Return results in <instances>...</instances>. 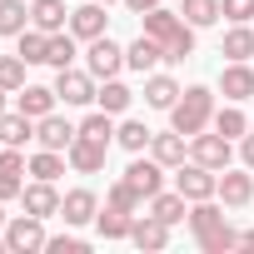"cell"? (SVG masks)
Instances as JSON below:
<instances>
[{
    "label": "cell",
    "mask_w": 254,
    "mask_h": 254,
    "mask_svg": "<svg viewBox=\"0 0 254 254\" xmlns=\"http://www.w3.org/2000/svg\"><path fill=\"white\" fill-rule=\"evenodd\" d=\"M130 100H135V90H130V85H120V80H100V95H95V105H100V110L125 115V110H130Z\"/></svg>",
    "instance_id": "30"
},
{
    "label": "cell",
    "mask_w": 254,
    "mask_h": 254,
    "mask_svg": "<svg viewBox=\"0 0 254 254\" xmlns=\"http://www.w3.org/2000/svg\"><path fill=\"white\" fill-rule=\"evenodd\" d=\"M0 90H25V60L20 55H0Z\"/></svg>",
    "instance_id": "38"
},
{
    "label": "cell",
    "mask_w": 254,
    "mask_h": 254,
    "mask_svg": "<svg viewBox=\"0 0 254 254\" xmlns=\"http://www.w3.org/2000/svg\"><path fill=\"white\" fill-rule=\"evenodd\" d=\"M30 170V160L15 150V145H0V199H20V190H25V175Z\"/></svg>",
    "instance_id": "12"
},
{
    "label": "cell",
    "mask_w": 254,
    "mask_h": 254,
    "mask_svg": "<svg viewBox=\"0 0 254 254\" xmlns=\"http://www.w3.org/2000/svg\"><path fill=\"white\" fill-rule=\"evenodd\" d=\"M130 244L145 249V254H160V249L170 244V224H165L160 214H135V224H130Z\"/></svg>",
    "instance_id": "13"
},
{
    "label": "cell",
    "mask_w": 254,
    "mask_h": 254,
    "mask_svg": "<svg viewBox=\"0 0 254 254\" xmlns=\"http://www.w3.org/2000/svg\"><path fill=\"white\" fill-rule=\"evenodd\" d=\"M150 155H155L165 170H180V165L190 160V135H180V130H165V135H155V140H150Z\"/></svg>",
    "instance_id": "18"
},
{
    "label": "cell",
    "mask_w": 254,
    "mask_h": 254,
    "mask_svg": "<svg viewBox=\"0 0 254 254\" xmlns=\"http://www.w3.org/2000/svg\"><path fill=\"white\" fill-rule=\"evenodd\" d=\"M160 5V0H125V10H130V15H145V10H155Z\"/></svg>",
    "instance_id": "42"
},
{
    "label": "cell",
    "mask_w": 254,
    "mask_h": 254,
    "mask_svg": "<svg viewBox=\"0 0 254 254\" xmlns=\"http://www.w3.org/2000/svg\"><path fill=\"white\" fill-rule=\"evenodd\" d=\"M180 15H185L194 30H204V25L219 20V0H180Z\"/></svg>",
    "instance_id": "32"
},
{
    "label": "cell",
    "mask_w": 254,
    "mask_h": 254,
    "mask_svg": "<svg viewBox=\"0 0 254 254\" xmlns=\"http://www.w3.org/2000/svg\"><path fill=\"white\" fill-rule=\"evenodd\" d=\"M15 55H20L25 65H45V55H50V35L35 30V25H25V30L15 35Z\"/></svg>",
    "instance_id": "27"
},
{
    "label": "cell",
    "mask_w": 254,
    "mask_h": 254,
    "mask_svg": "<svg viewBox=\"0 0 254 254\" xmlns=\"http://www.w3.org/2000/svg\"><path fill=\"white\" fill-rule=\"evenodd\" d=\"M5 244H10V254H40L45 244H50V234H45V219L40 214H15V219H5Z\"/></svg>",
    "instance_id": "4"
},
{
    "label": "cell",
    "mask_w": 254,
    "mask_h": 254,
    "mask_svg": "<svg viewBox=\"0 0 254 254\" xmlns=\"http://www.w3.org/2000/svg\"><path fill=\"white\" fill-rule=\"evenodd\" d=\"M239 249H254V229H244V234H239Z\"/></svg>",
    "instance_id": "43"
},
{
    "label": "cell",
    "mask_w": 254,
    "mask_h": 254,
    "mask_svg": "<svg viewBox=\"0 0 254 254\" xmlns=\"http://www.w3.org/2000/svg\"><path fill=\"white\" fill-rule=\"evenodd\" d=\"M95 214H100L95 190H70V194L60 199V219H65V224H90Z\"/></svg>",
    "instance_id": "23"
},
{
    "label": "cell",
    "mask_w": 254,
    "mask_h": 254,
    "mask_svg": "<svg viewBox=\"0 0 254 254\" xmlns=\"http://www.w3.org/2000/svg\"><path fill=\"white\" fill-rule=\"evenodd\" d=\"M219 199L224 209H244L254 199V170H219Z\"/></svg>",
    "instance_id": "15"
},
{
    "label": "cell",
    "mask_w": 254,
    "mask_h": 254,
    "mask_svg": "<svg viewBox=\"0 0 254 254\" xmlns=\"http://www.w3.org/2000/svg\"><path fill=\"white\" fill-rule=\"evenodd\" d=\"M80 135H90V140H105V145H110V140H115V115H110V110L85 115V120H80Z\"/></svg>",
    "instance_id": "36"
},
{
    "label": "cell",
    "mask_w": 254,
    "mask_h": 254,
    "mask_svg": "<svg viewBox=\"0 0 254 254\" xmlns=\"http://www.w3.org/2000/svg\"><path fill=\"white\" fill-rule=\"evenodd\" d=\"M60 190H55V180H35V185H25L20 190V204H25V214H40V219H50V214H60Z\"/></svg>",
    "instance_id": "16"
},
{
    "label": "cell",
    "mask_w": 254,
    "mask_h": 254,
    "mask_svg": "<svg viewBox=\"0 0 254 254\" xmlns=\"http://www.w3.org/2000/svg\"><path fill=\"white\" fill-rule=\"evenodd\" d=\"M45 65H55V70H65V65H75V35H65V30H55V35H50V55H45Z\"/></svg>",
    "instance_id": "37"
},
{
    "label": "cell",
    "mask_w": 254,
    "mask_h": 254,
    "mask_svg": "<svg viewBox=\"0 0 254 254\" xmlns=\"http://www.w3.org/2000/svg\"><path fill=\"white\" fill-rule=\"evenodd\" d=\"M55 85H25V90H15V110L20 115H30V120H45L50 110H55Z\"/></svg>",
    "instance_id": "21"
},
{
    "label": "cell",
    "mask_w": 254,
    "mask_h": 254,
    "mask_svg": "<svg viewBox=\"0 0 254 254\" xmlns=\"http://www.w3.org/2000/svg\"><path fill=\"white\" fill-rule=\"evenodd\" d=\"M30 25V0H0V35H20Z\"/></svg>",
    "instance_id": "31"
},
{
    "label": "cell",
    "mask_w": 254,
    "mask_h": 254,
    "mask_svg": "<svg viewBox=\"0 0 254 254\" xmlns=\"http://www.w3.org/2000/svg\"><path fill=\"white\" fill-rule=\"evenodd\" d=\"M160 60H165V45H160L155 35H140V40H130V45H125V65H130L135 75H150Z\"/></svg>",
    "instance_id": "19"
},
{
    "label": "cell",
    "mask_w": 254,
    "mask_h": 254,
    "mask_svg": "<svg viewBox=\"0 0 254 254\" xmlns=\"http://www.w3.org/2000/svg\"><path fill=\"white\" fill-rule=\"evenodd\" d=\"M190 234H194V244H199L204 254H229V249H239V234L229 229V219H224V209H219L214 199H194V204H190Z\"/></svg>",
    "instance_id": "2"
},
{
    "label": "cell",
    "mask_w": 254,
    "mask_h": 254,
    "mask_svg": "<svg viewBox=\"0 0 254 254\" xmlns=\"http://www.w3.org/2000/svg\"><path fill=\"white\" fill-rule=\"evenodd\" d=\"M80 135V125H70V120H60L55 110L45 115V120H35V140H40V150H70V140Z\"/></svg>",
    "instance_id": "17"
},
{
    "label": "cell",
    "mask_w": 254,
    "mask_h": 254,
    "mask_svg": "<svg viewBox=\"0 0 254 254\" xmlns=\"http://www.w3.org/2000/svg\"><path fill=\"white\" fill-rule=\"evenodd\" d=\"M25 140H35V120L30 115H20V110H5L0 115V145H25Z\"/></svg>",
    "instance_id": "26"
},
{
    "label": "cell",
    "mask_w": 254,
    "mask_h": 254,
    "mask_svg": "<svg viewBox=\"0 0 254 254\" xmlns=\"http://www.w3.org/2000/svg\"><path fill=\"white\" fill-rule=\"evenodd\" d=\"M30 25L45 30V35H55V30L70 25V5H65V0H30Z\"/></svg>",
    "instance_id": "22"
},
{
    "label": "cell",
    "mask_w": 254,
    "mask_h": 254,
    "mask_svg": "<svg viewBox=\"0 0 254 254\" xmlns=\"http://www.w3.org/2000/svg\"><path fill=\"white\" fill-rule=\"evenodd\" d=\"M105 204H110V209H120V214H140V204H145V199H140L130 185H125V180H115V185L105 190Z\"/></svg>",
    "instance_id": "35"
},
{
    "label": "cell",
    "mask_w": 254,
    "mask_h": 254,
    "mask_svg": "<svg viewBox=\"0 0 254 254\" xmlns=\"http://www.w3.org/2000/svg\"><path fill=\"white\" fill-rule=\"evenodd\" d=\"M175 190L194 204V199H219V170H209V165H199V160H185L180 170H175Z\"/></svg>",
    "instance_id": "5"
},
{
    "label": "cell",
    "mask_w": 254,
    "mask_h": 254,
    "mask_svg": "<svg viewBox=\"0 0 254 254\" xmlns=\"http://www.w3.org/2000/svg\"><path fill=\"white\" fill-rule=\"evenodd\" d=\"M0 204H5V199H0ZM0 229H5V209H0Z\"/></svg>",
    "instance_id": "45"
},
{
    "label": "cell",
    "mask_w": 254,
    "mask_h": 254,
    "mask_svg": "<svg viewBox=\"0 0 254 254\" xmlns=\"http://www.w3.org/2000/svg\"><path fill=\"white\" fill-rule=\"evenodd\" d=\"M219 95L234 100V105L254 100V65H249V60H229V65L219 70Z\"/></svg>",
    "instance_id": "11"
},
{
    "label": "cell",
    "mask_w": 254,
    "mask_h": 254,
    "mask_svg": "<svg viewBox=\"0 0 254 254\" xmlns=\"http://www.w3.org/2000/svg\"><path fill=\"white\" fill-rule=\"evenodd\" d=\"M140 20H145V35H155V40L165 45V60H170V65H185V60L194 55V25H190L185 15L155 5V10H145Z\"/></svg>",
    "instance_id": "1"
},
{
    "label": "cell",
    "mask_w": 254,
    "mask_h": 254,
    "mask_svg": "<svg viewBox=\"0 0 254 254\" xmlns=\"http://www.w3.org/2000/svg\"><path fill=\"white\" fill-rule=\"evenodd\" d=\"M239 160H244V170H254V130L239 140Z\"/></svg>",
    "instance_id": "41"
},
{
    "label": "cell",
    "mask_w": 254,
    "mask_h": 254,
    "mask_svg": "<svg viewBox=\"0 0 254 254\" xmlns=\"http://www.w3.org/2000/svg\"><path fill=\"white\" fill-rule=\"evenodd\" d=\"M125 185H130V190L150 204V199L165 190V165H160L155 155H135L130 165H125Z\"/></svg>",
    "instance_id": "6"
},
{
    "label": "cell",
    "mask_w": 254,
    "mask_h": 254,
    "mask_svg": "<svg viewBox=\"0 0 254 254\" xmlns=\"http://www.w3.org/2000/svg\"><path fill=\"white\" fill-rule=\"evenodd\" d=\"M95 224H100V239H130L135 214H120V209H110V204H105V214H95Z\"/></svg>",
    "instance_id": "33"
},
{
    "label": "cell",
    "mask_w": 254,
    "mask_h": 254,
    "mask_svg": "<svg viewBox=\"0 0 254 254\" xmlns=\"http://www.w3.org/2000/svg\"><path fill=\"white\" fill-rule=\"evenodd\" d=\"M150 140H155V130H150L145 120H120V125H115V145L130 150V155H145Z\"/></svg>",
    "instance_id": "24"
},
{
    "label": "cell",
    "mask_w": 254,
    "mask_h": 254,
    "mask_svg": "<svg viewBox=\"0 0 254 254\" xmlns=\"http://www.w3.org/2000/svg\"><path fill=\"white\" fill-rule=\"evenodd\" d=\"M65 165H70V160H60V150H35V155H30V175H35V180H60Z\"/></svg>",
    "instance_id": "34"
},
{
    "label": "cell",
    "mask_w": 254,
    "mask_h": 254,
    "mask_svg": "<svg viewBox=\"0 0 254 254\" xmlns=\"http://www.w3.org/2000/svg\"><path fill=\"white\" fill-rule=\"evenodd\" d=\"M105 155H110V145L105 140H90V135H75L70 150H65V160H70L75 175H100L105 170Z\"/></svg>",
    "instance_id": "10"
},
{
    "label": "cell",
    "mask_w": 254,
    "mask_h": 254,
    "mask_svg": "<svg viewBox=\"0 0 254 254\" xmlns=\"http://www.w3.org/2000/svg\"><path fill=\"white\" fill-rule=\"evenodd\" d=\"M55 95H60L65 105H95V95H100V80H95L90 70H75V65H65V70H55Z\"/></svg>",
    "instance_id": "7"
},
{
    "label": "cell",
    "mask_w": 254,
    "mask_h": 254,
    "mask_svg": "<svg viewBox=\"0 0 254 254\" xmlns=\"http://www.w3.org/2000/svg\"><path fill=\"white\" fill-rule=\"evenodd\" d=\"M105 20H110V15H105V0L75 5V10H70V35L90 45V40H100V35H105Z\"/></svg>",
    "instance_id": "14"
},
{
    "label": "cell",
    "mask_w": 254,
    "mask_h": 254,
    "mask_svg": "<svg viewBox=\"0 0 254 254\" xmlns=\"http://www.w3.org/2000/svg\"><path fill=\"white\" fill-rule=\"evenodd\" d=\"M209 125H214V90L209 85H190L175 100V110H170V130L199 135V130H209Z\"/></svg>",
    "instance_id": "3"
},
{
    "label": "cell",
    "mask_w": 254,
    "mask_h": 254,
    "mask_svg": "<svg viewBox=\"0 0 254 254\" xmlns=\"http://www.w3.org/2000/svg\"><path fill=\"white\" fill-rule=\"evenodd\" d=\"M120 65H125V45H115L110 35L90 40V50H85V70H90L95 80H115V75H120Z\"/></svg>",
    "instance_id": "9"
},
{
    "label": "cell",
    "mask_w": 254,
    "mask_h": 254,
    "mask_svg": "<svg viewBox=\"0 0 254 254\" xmlns=\"http://www.w3.org/2000/svg\"><path fill=\"white\" fill-rule=\"evenodd\" d=\"M219 55L224 60H254V30L249 25H229L224 40H219Z\"/></svg>",
    "instance_id": "28"
},
{
    "label": "cell",
    "mask_w": 254,
    "mask_h": 254,
    "mask_svg": "<svg viewBox=\"0 0 254 254\" xmlns=\"http://www.w3.org/2000/svg\"><path fill=\"white\" fill-rule=\"evenodd\" d=\"M150 214H160V219L175 229V224H185V219H190V199H185L180 190H160V194L150 199Z\"/></svg>",
    "instance_id": "25"
},
{
    "label": "cell",
    "mask_w": 254,
    "mask_h": 254,
    "mask_svg": "<svg viewBox=\"0 0 254 254\" xmlns=\"http://www.w3.org/2000/svg\"><path fill=\"white\" fill-rule=\"evenodd\" d=\"M105 5H115V0H105Z\"/></svg>",
    "instance_id": "46"
},
{
    "label": "cell",
    "mask_w": 254,
    "mask_h": 254,
    "mask_svg": "<svg viewBox=\"0 0 254 254\" xmlns=\"http://www.w3.org/2000/svg\"><path fill=\"white\" fill-rule=\"evenodd\" d=\"M5 95H10V90H0V115H5Z\"/></svg>",
    "instance_id": "44"
},
{
    "label": "cell",
    "mask_w": 254,
    "mask_h": 254,
    "mask_svg": "<svg viewBox=\"0 0 254 254\" xmlns=\"http://www.w3.org/2000/svg\"><path fill=\"white\" fill-rule=\"evenodd\" d=\"M214 130H219L224 140H244V135H249V115L229 100V105H219V110H214Z\"/></svg>",
    "instance_id": "29"
},
{
    "label": "cell",
    "mask_w": 254,
    "mask_h": 254,
    "mask_svg": "<svg viewBox=\"0 0 254 254\" xmlns=\"http://www.w3.org/2000/svg\"><path fill=\"white\" fill-rule=\"evenodd\" d=\"M45 249H50V254H85L90 244H85L80 234H50V244H45Z\"/></svg>",
    "instance_id": "40"
},
{
    "label": "cell",
    "mask_w": 254,
    "mask_h": 254,
    "mask_svg": "<svg viewBox=\"0 0 254 254\" xmlns=\"http://www.w3.org/2000/svg\"><path fill=\"white\" fill-rule=\"evenodd\" d=\"M185 90H180V80L175 75H160V70H150L145 75V105L150 110H175V100H180Z\"/></svg>",
    "instance_id": "20"
},
{
    "label": "cell",
    "mask_w": 254,
    "mask_h": 254,
    "mask_svg": "<svg viewBox=\"0 0 254 254\" xmlns=\"http://www.w3.org/2000/svg\"><path fill=\"white\" fill-rule=\"evenodd\" d=\"M190 160H199V165H209V170H229V160H234V140H224L219 130H214V135L199 130V135H190Z\"/></svg>",
    "instance_id": "8"
},
{
    "label": "cell",
    "mask_w": 254,
    "mask_h": 254,
    "mask_svg": "<svg viewBox=\"0 0 254 254\" xmlns=\"http://www.w3.org/2000/svg\"><path fill=\"white\" fill-rule=\"evenodd\" d=\"M219 15L234 20V25H249L254 20V0H219Z\"/></svg>",
    "instance_id": "39"
}]
</instances>
